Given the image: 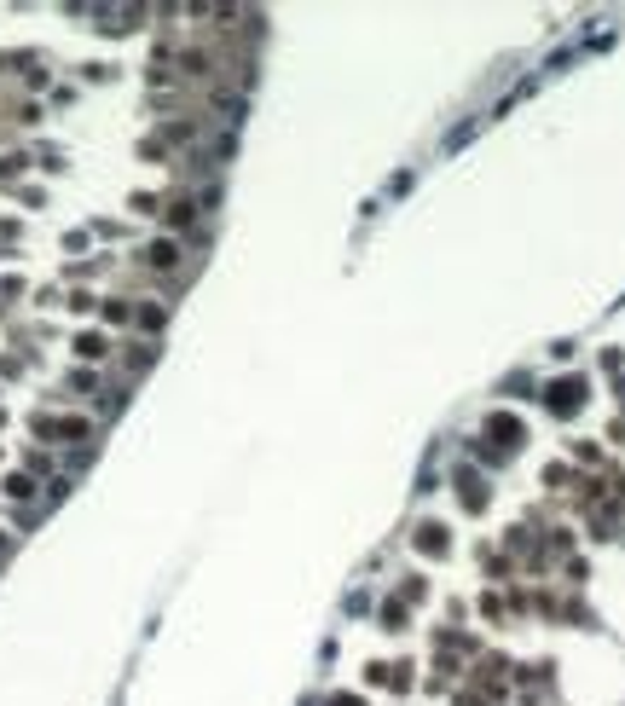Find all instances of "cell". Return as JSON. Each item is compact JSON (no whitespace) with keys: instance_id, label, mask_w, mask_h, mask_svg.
<instances>
[{"instance_id":"obj_1","label":"cell","mask_w":625,"mask_h":706,"mask_svg":"<svg viewBox=\"0 0 625 706\" xmlns=\"http://www.w3.org/2000/svg\"><path fill=\"white\" fill-rule=\"evenodd\" d=\"M417 550L440 556V550H446V527H434V521H429V527H417Z\"/></svg>"},{"instance_id":"obj_2","label":"cell","mask_w":625,"mask_h":706,"mask_svg":"<svg viewBox=\"0 0 625 706\" xmlns=\"http://www.w3.org/2000/svg\"><path fill=\"white\" fill-rule=\"evenodd\" d=\"M550 406H556V411H573V406H579V382H556V388H550Z\"/></svg>"},{"instance_id":"obj_3","label":"cell","mask_w":625,"mask_h":706,"mask_svg":"<svg viewBox=\"0 0 625 706\" xmlns=\"http://www.w3.org/2000/svg\"><path fill=\"white\" fill-rule=\"evenodd\" d=\"M486 428H493V434H504V446H515V440H521V423H515V417H504V411H498L493 423H486Z\"/></svg>"},{"instance_id":"obj_4","label":"cell","mask_w":625,"mask_h":706,"mask_svg":"<svg viewBox=\"0 0 625 706\" xmlns=\"http://www.w3.org/2000/svg\"><path fill=\"white\" fill-rule=\"evenodd\" d=\"M330 706H365V700H353V695H336V700H330Z\"/></svg>"}]
</instances>
